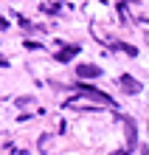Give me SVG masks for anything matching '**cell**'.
<instances>
[{"label":"cell","mask_w":149,"mask_h":155,"mask_svg":"<svg viewBox=\"0 0 149 155\" xmlns=\"http://www.w3.org/2000/svg\"><path fill=\"white\" fill-rule=\"evenodd\" d=\"M82 90H85V93L90 96V99H96V102H101V104H110L113 102V99H110L107 93H101V90H96V87H87V85H79Z\"/></svg>","instance_id":"cell-2"},{"label":"cell","mask_w":149,"mask_h":155,"mask_svg":"<svg viewBox=\"0 0 149 155\" xmlns=\"http://www.w3.org/2000/svg\"><path fill=\"white\" fill-rule=\"evenodd\" d=\"M76 54H79V48H76V45H70V48H65L62 54H57V59L59 62H68L70 57H76Z\"/></svg>","instance_id":"cell-4"},{"label":"cell","mask_w":149,"mask_h":155,"mask_svg":"<svg viewBox=\"0 0 149 155\" xmlns=\"http://www.w3.org/2000/svg\"><path fill=\"white\" fill-rule=\"evenodd\" d=\"M76 76L79 79H99L101 76V68L99 65H79L76 68Z\"/></svg>","instance_id":"cell-1"},{"label":"cell","mask_w":149,"mask_h":155,"mask_svg":"<svg viewBox=\"0 0 149 155\" xmlns=\"http://www.w3.org/2000/svg\"><path fill=\"white\" fill-rule=\"evenodd\" d=\"M121 87H124V93H138L141 90V82H135L132 76H121Z\"/></svg>","instance_id":"cell-3"}]
</instances>
